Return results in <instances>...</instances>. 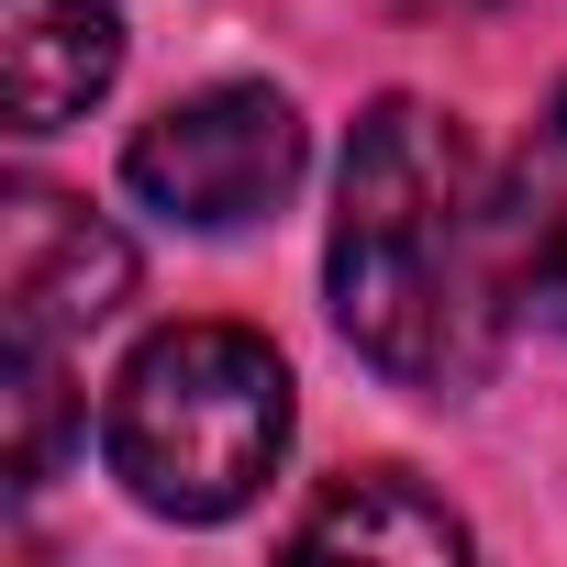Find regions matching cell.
Segmentation results:
<instances>
[{"label": "cell", "mask_w": 567, "mask_h": 567, "mask_svg": "<svg viewBox=\"0 0 567 567\" xmlns=\"http://www.w3.org/2000/svg\"><path fill=\"white\" fill-rule=\"evenodd\" d=\"M323 278H334L346 346L379 379L456 401L501 368V334L523 301H512V256H501V200L478 189L456 112H434L412 90L368 101V123L346 145Z\"/></svg>", "instance_id": "6da1fadb"}, {"label": "cell", "mask_w": 567, "mask_h": 567, "mask_svg": "<svg viewBox=\"0 0 567 567\" xmlns=\"http://www.w3.org/2000/svg\"><path fill=\"white\" fill-rule=\"evenodd\" d=\"M101 456L145 512L223 523L290 456V368L245 323H167L123 357L101 401Z\"/></svg>", "instance_id": "7a4b0ae2"}, {"label": "cell", "mask_w": 567, "mask_h": 567, "mask_svg": "<svg viewBox=\"0 0 567 567\" xmlns=\"http://www.w3.org/2000/svg\"><path fill=\"white\" fill-rule=\"evenodd\" d=\"M123 189L145 212H167V223H200V234L256 223V212H278V200L301 189V112L278 101V90H256V79L189 90L156 123H134Z\"/></svg>", "instance_id": "3957f363"}, {"label": "cell", "mask_w": 567, "mask_h": 567, "mask_svg": "<svg viewBox=\"0 0 567 567\" xmlns=\"http://www.w3.org/2000/svg\"><path fill=\"white\" fill-rule=\"evenodd\" d=\"M123 301H134V245H123L90 200H68V189H45V178H12V189H0V323L79 346V334L112 323Z\"/></svg>", "instance_id": "277c9868"}, {"label": "cell", "mask_w": 567, "mask_h": 567, "mask_svg": "<svg viewBox=\"0 0 567 567\" xmlns=\"http://www.w3.org/2000/svg\"><path fill=\"white\" fill-rule=\"evenodd\" d=\"M123 68V23L112 0H0V101L12 134H56L79 123Z\"/></svg>", "instance_id": "5b68a950"}, {"label": "cell", "mask_w": 567, "mask_h": 567, "mask_svg": "<svg viewBox=\"0 0 567 567\" xmlns=\"http://www.w3.org/2000/svg\"><path fill=\"white\" fill-rule=\"evenodd\" d=\"M501 256H512V301L567 334V90L545 101V123L501 178Z\"/></svg>", "instance_id": "8992f818"}, {"label": "cell", "mask_w": 567, "mask_h": 567, "mask_svg": "<svg viewBox=\"0 0 567 567\" xmlns=\"http://www.w3.org/2000/svg\"><path fill=\"white\" fill-rule=\"evenodd\" d=\"M290 545L301 556H467V523L434 489H412V478H357L323 512H301Z\"/></svg>", "instance_id": "52a82bcc"}, {"label": "cell", "mask_w": 567, "mask_h": 567, "mask_svg": "<svg viewBox=\"0 0 567 567\" xmlns=\"http://www.w3.org/2000/svg\"><path fill=\"white\" fill-rule=\"evenodd\" d=\"M79 434V401H68V346L56 334H23L0 323V445H12V489H45L56 456Z\"/></svg>", "instance_id": "ba28073f"}]
</instances>
